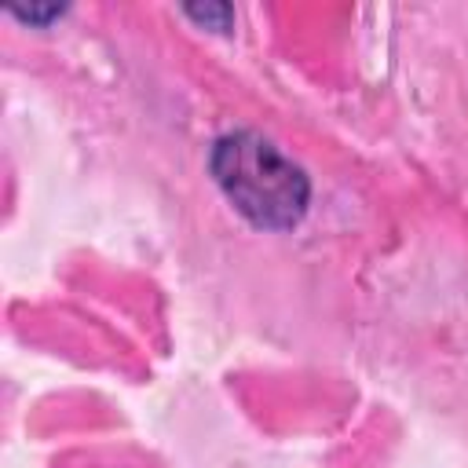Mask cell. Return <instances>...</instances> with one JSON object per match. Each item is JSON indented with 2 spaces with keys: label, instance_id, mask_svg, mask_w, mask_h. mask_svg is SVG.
Wrapping results in <instances>:
<instances>
[{
  "label": "cell",
  "instance_id": "3957f363",
  "mask_svg": "<svg viewBox=\"0 0 468 468\" xmlns=\"http://www.w3.org/2000/svg\"><path fill=\"white\" fill-rule=\"evenodd\" d=\"M11 15L18 18V22H29V26H40V22H51V18H58L62 15V7H11Z\"/></svg>",
  "mask_w": 468,
  "mask_h": 468
},
{
  "label": "cell",
  "instance_id": "7a4b0ae2",
  "mask_svg": "<svg viewBox=\"0 0 468 468\" xmlns=\"http://www.w3.org/2000/svg\"><path fill=\"white\" fill-rule=\"evenodd\" d=\"M183 15L201 22L205 29H216V33H227L230 22H234V7L230 4H186Z\"/></svg>",
  "mask_w": 468,
  "mask_h": 468
},
{
  "label": "cell",
  "instance_id": "6da1fadb",
  "mask_svg": "<svg viewBox=\"0 0 468 468\" xmlns=\"http://www.w3.org/2000/svg\"><path fill=\"white\" fill-rule=\"evenodd\" d=\"M208 168L234 208L260 230H289L307 212L311 183L303 168L256 132L219 135Z\"/></svg>",
  "mask_w": 468,
  "mask_h": 468
}]
</instances>
